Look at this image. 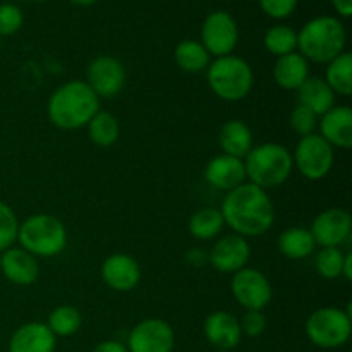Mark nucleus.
<instances>
[{"mask_svg":"<svg viewBox=\"0 0 352 352\" xmlns=\"http://www.w3.org/2000/svg\"><path fill=\"white\" fill-rule=\"evenodd\" d=\"M296 96H298L299 105L309 109L318 117H322L323 113H327L330 109H333L337 105V95L327 85L325 79L320 78V76H309L299 86V89L296 91Z\"/></svg>","mask_w":352,"mask_h":352,"instance_id":"nucleus-21","label":"nucleus"},{"mask_svg":"<svg viewBox=\"0 0 352 352\" xmlns=\"http://www.w3.org/2000/svg\"><path fill=\"white\" fill-rule=\"evenodd\" d=\"M226 226L241 237H260L275 223V206L265 189L243 182L226 192L220 206Z\"/></svg>","mask_w":352,"mask_h":352,"instance_id":"nucleus-1","label":"nucleus"},{"mask_svg":"<svg viewBox=\"0 0 352 352\" xmlns=\"http://www.w3.org/2000/svg\"><path fill=\"white\" fill-rule=\"evenodd\" d=\"M340 17H351L352 14V0H330Z\"/></svg>","mask_w":352,"mask_h":352,"instance_id":"nucleus-38","label":"nucleus"},{"mask_svg":"<svg viewBox=\"0 0 352 352\" xmlns=\"http://www.w3.org/2000/svg\"><path fill=\"white\" fill-rule=\"evenodd\" d=\"M174 346V329L162 318H146L134 325L126 344L129 352H172Z\"/></svg>","mask_w":352,"mask_h":352,"instance_id":"nucleus-12","label":"nucleus"},{"mask_svg":"<svg viewBox=\"0 0 352 352\" xmlns=\"http://www.w3.org/2000/svg\"><path fill=\"white\" fill-rule=\"evenodd\" d=\"M205 181L213 189L222 192H229L246 182V170H244L243 158L230 157L220 153L210 158L205 167Z\"/></svg>","mask_w":352,"mask_h":352,"instance_id":"nucleus-17","label":"nucleus"},{"mask_svg":"<svg viewBox=\"0 0 352 352\" xmlns=\"http://www.w3.org/2000/svg\"><path fill=\"white\" fill-rule=\"evenodd\" d=\"M226 222L220 213V208L205 206L196 210L188 222L189 234L198 241H213L222 234Z\"/></svg>","mask_w":352,"mask_h":352,"instance_id":"nucleus-26","label":"nucleus"},{"mask_svg":"<svg viewBox=\"0 0 352 352\" xmlns=\"http://www.w3.org/2000/svg\"><path fill=\"white\" fill-rule=\"evenodd\" d=\"M306 337L320 349H339L346 346L352 333L351 306H323L315 309L305 323Z\"/></svg>","mask_w":352,"mask_h":352,"instance_id":"nucleus-7","label":"nucleus"},{"mask_svg":"<svg viewBox=\"0 0 352 352\" xmlns=\"http://www.w3.org/2000/svg\"><path fill=\"white\" fill-rule=\"evenodd\" d=\"M82 325V315L76 306L60 305L48 315L47 327L55 337H71L79 332Z\"/></svg>","mask_w":352,"mask_h":352,"instance_id":"nucleus-29","label":"nucleus"},{"mask_svg":"<svg viewBox=\"0 0 352 352\" xmlns=\"http://www.w3.org/2000/svg\"><path fill=\"white\" fill-rule=\"evenodd\" d=\"M86 129H88V136L91 143L100 148L113 146L120 136V124L117 117L102 109L93 116Z\"/></svg>","mask_w":352,"mask_h":352,"instance_id":"nucleus-28","label":"nucleus"},{"mask_svg":"<svg viewBox=\"0 0 352 352\" xmlns=\"http://www.w3.org/2000/svg\"><path fill=\"white\" fill-rule=\"evenodd\" d=\"M0 272L10 284L28 287L40 277V261L21 246H12L0 253Z\"/></svg>","mask_w":352,"mask_h":352,"instance_id":"nucleus-16","label":"nucleus"},{"mask_svg":"<svg viewBox=\"0 0 352 352\" xmlns=\"http://www.w3.org/2000/svg\"><path fill=\"white\" fill-rule=\"evenodd\" d=\"M174 62L181 71L198 74L206 71L212 62V55L206 52L199 40H182L174 48Z\"/></svg>","mask_w":352,"mask_h":352,"instance_id":"nucleus-25","label":"nucleus"},{"mask_svg":"<svg viewBox=\"0 0 352 352\" xmlns=\"http://www.w3.org/2000/svg\"><path fill=\"white\" fill-rule=\"evenodd\" d=\"M91 352H129L126 344L119 342V340H103V342L96 344L95 349Z\"/></svg>","mask_w":352,"mask_h":352,"instance_id":"nucleus-37","label":"nucleus"},{"mask_svg":"<svg viewBox=\"0 0 352 352\" xmlns=\"http://www.w3.org/2000/svg\"><path fill=\"white\" fill-rule=\"evenodd\" d=\"M243 162L246 181L265 191L284 184L294 170L291 150L280 143L256 144Z\"/></svg>","mask_w":352,"mask_h":352,"instance_id":"nucleus-4","label":"nucleus"},{"mask_svg":"<svg viewBox=\"0 0 352 352\" xmlns=\"http://www.w3.org/2000/svg\"><path fill=\"white\" fill-rule=\"evenodd\" d=\"M251 258V246L246 237L230 232L219 237L208 251V263L220 274H236L248 267Z\"/></svg>","mask_w":352,"mask_h":352,"instance_id":"nucleus-14","label":"nucleus"},{"mask_svg":"<svg viewBox=\"0 0 352 352\" xmlns=\"http://www.w3.org/2000/svg\"><path fill=\"white\" fill-rule=\"evenodd\" d=\"M19 223L16 212L10 208V205L0 199V253H3L17 243Z\"/></svg>","mask_w":352,"mask_h":352,"instance_id":"nucleus-32","label":"nucleus"},{"mask_svg":"<svg viewBox=\"0 0 352 352\" xmlns=\"http://www.w3.org/2000/svg\"><path fill=\"white\" fill-rule=\"evenodd\" d=\"M219 146L222 153L244 158L254 146L253 131L241 119L226 120L219 129Z\"/></svg>","mask_w":352,"mask_h":352,"instance_id":"nucleus-22","label":"nucleus"},{"mask_svg":"<svg viewBox=\"0 0 352 352\" xmlns=\"http://www.w3.org/2000/svg\"><path fill=\"white\" fill-rule=\"evenodd\" d=\"M24 14L19 6L10 2L0 3V38L16 34L23 28Z\"/></svg>","mask_w":352,"mask_h":352,"instance_id":"nucleus-34","label":"nucleus"},{"mask_svg":"<svg viewBox=\"0 0 352 352\" xmlns=\"http://www.w3.org/2000/svg\"><path fill=\"white\" fill-rule=\"evenodd\" d=\"M318 134L336 150L352 146V110L349 105H336L318 119Z\"/></svg>","mask_w":352,"mask_h":352,"instance_id":"nucleus-19","label":"nucleus"},{"mask_svg":"<svg viewBox=\"0 0 352 352\" xmlns=\"http://www.w3.org/2000/svg\"><path fill=\"white\" fill-rule=\"evenodd\" d=\"M17 243L33 256L54 258L67 246V229L58 217L34 213L19 223Z\"/></svg>","mask_w":352,"mask_h":352,"instance_id":"nucleus-6","label":"nucleus"},{"mask_svg":"<svg viewBox=\"0 0 352 352\" xmlns=\"http://www.w3.org/2000/svg\"><path fill=\"white\" fill-rule=\"evenodd\" d=\"M347 33L336 16H316L298 31V52L313 64H329L346 52Z\"/></svg>","mask_w":352,"mask_h":352,"instance_id":"nucleus-3","label":"nucleus"},{"mask_svg":"<svg viewBox=\"0 0 352 352\" xmlns=\"http://www.w3.org/2000/svg\"><path fill=\"white\" fill-rule=\"evenodd\" d=\"M69 2L74 3V6H79V7H89V6H93L96 0H69Z\"/></svg>","mask_w":352,"mask_h":352,"instance_id":"nucleus-40","label":"nucleus"},{"mask_svg":"<svg viewBox=\"0 0 352 352\" xmlns=\"http://www.w3.org/2000/svg\"><path fill=\"white\" fill-rule=\"evenodd\" d=\"M299 0H258L261 10L272 19H285L298 7Z\"/></svg>","mask_w":352,"mask_h":352,"instance_id":"nucleus-36","label":"nucleus"},{"mask_svg":"<svg viewBox=\"0 0 352 352\" xmlns=\"http://www.w3.org/2000/svg\"><path fill=\"white\" fill-rule=\"evenodd\" d=\"M309 76V62L299 52L277 57L274 64V81L285 91H298Z\"/></svg>","mask_w":352,"mask_h":352,"instance_id":"nucleus-23","label":"nucleus"},{"mask_svg":"<svg viewBox=\"0 0 352 352\" xmlns=\"http://www.w3.org/2000/svg\"><path fill=\"white\" fill-rule=\"evenodd\" d=\"M263 45L268 54L275 57L298 52V31L287 24H275L265 33Z\"/></svg>","mask_w":352,"mask_h":352,"instance_id":"nucleus-30","label":"nucleus"},{"mask_svg":"<svg viewBox=\"0 0 352 352\" xmlns=\"http://www.w3.org/2000/svg\"><path fill=\"white\" fill-rule=\"evenodd\" d=\"M239 325L243 336L254 339L267 330V316L263 311H244V315L239 318Z\"/></svg>","mask_w":352,"mask_h":352,"instance_id":"nucleus-35","label":"nucleus"},{"mask_svg":"<svg viewBox=\"0 0 352 352\" xmlns=\"http://www.w3.org/2000/svg\"><path fill=\"white\" fill-rule=\"evenodd\" d=\"M100 102L102 100L86 85V81L71 79L58 86L48 98V119L57 129H81L88 126L93 116L98 112Z\"/></svg>","mask_w":352,"mask_h":352,"instance_id":"nucleus-2","label":"nucleus"},{"mask_svg":"<svg viewBox=\"0 0 352 352\" xmlns=\"http://www.w3.org/2000/svg\"><path fill=\"white\" fill-rule=\"evenodd\" d=\"M230 292L244 311H263L274 298V289L267 275L251 267L232 274Z\"/></svg>","mask_w":352,"mask_h":352,"instance_id":"nucleus-9","label":"nucleus"},{"mask_svg":"<svg viewBox=\"0 0 352 352\" xmlns=\"http://www.w3.org/2000/svg\"><path fill=\"white\" fill-rule=\"evenodd\" d=\"M318 119L320 117L316 113H313L311 110L296 103L294 109L291 110V116H289V126H291V129L299 138H305L316 133V129H318Z\"/></svg>","mask_w":352,"mask_h":352,"instance_id":"nucleus-33","label":"nucleus"},{"mask_svg":"<svg viewBox=\"0 0 352 352\" xmlns=\"http://www.w3.org/2000/svg\"><path fill=\"white\" fill-rule=\"evenodd\" d=\"M33 2H47V0H33Z\"/></svg>","mask_w":352,"mask_h":352,"instance_id":"nucleus-41","label":"nucleus"},{"mask_svg":"<svg viewBox=\"0 0 352 352\" xmlns=\"http://www.w3.org/2000/svg\"><path fill=\"white\" fill-rule=\"evenodd\" d=\"M316 248H340L352 232L351 213L344 208H327L313 219L309 227Z\"/></svg>","mask_w":352,"mask_h":352,"instance_id":"nucleus-13","label":"nucleus"},{"mask_svg":"<svg viewBox=\"0 0 352 352\" xmlns=\"http://www.w3.org/2000/svg\"><path fill=\"white\" fill-rule=\"evenodd\" d=\"M57 337L47 323L30 322L17 327L9 339V352H54Z\"/></svg>","mask_w":352,"mask_h":352,"instance_id":"nucleus-20","label":"nucleus"},{"mask_svg":"<svg viewBox=\"0 0 352 352\" xmlns=\"http://www.w3.org/2000/svg\"><path fill=\"white\" fill-rule=\"evenodd\" d=\"M344 253L340 248H320L318 253L315 254V270L325 280H336L342 277L344 267Z\"/></svg>","mask_w":352,"mask_h":352,"instance_id":"nucleus-31","label":"nucleus"},{"mask_svg":"<svg viewBox=\"0 0 352 352\" xmlns=\"http://www.w3.org/2000/svg\"><path fill=\"white\" fill-rule=\"evenodd\" d=\"M325 82L337 96L352 95V54L342 52L336 58L325 64Z\"/></svg>","mask_w":352,"mask_h":352,"instance_id":"nucleus-27","label":"nucleus"},{"mask_svg":"<svg viewBox=\"0 0 352 352\" xmlns=\"http://www.w3.org/2000/svg\"><path fill=\"white\" fill-rule=\"evenodd\" d=\"M86 85L102 98H113L124 89L127 72L122 62L112 55H98L86 67Z\"/></svg>","mask_w":352,"mask_h":352,"instance_id":"nucleus-11","label":"nucleus"},{"mask_svg":"<svg viewBox=\"0 0 352 352\" xmlns=\"http://www.w3.org/2000/svg\"><path fill=\"white\" fill-rule=\"evenodd\" d=\"M292 153V164L299 174L308 181H322L330 174L336 162V150L320 136L313 133L299 138Z\"/></svg>","mask_w":352,"mask_h":352,"instance_id":"nucleus-8","label":"nucleus"},{"mask_svg":"<svg viewBox=\"0 0 352 352\" xmlns=\"http://www.w3.org/2000/svg\"><path fill=\"white\" fill-rule=\"evenodd\" d=\"M277 248L287 260H306L316 251L315 239L306 227H289L278 236Z\"/></svg>","mask_w":352,"mask_h":352,"instance_id":"nucleus-24","label":"nucleus"},{"mask_svg":"<svg viewBox=\"0 0 352 352\" xmlns=\"http://www.w3.org/2000/svg\"><path fill=\"white\" fill-rule=\"evenodd\" d=\"M203 333L210 346H213L219 351H232L234 347L239 346L243 339L241 332L239 318L229 311H213L206 316L205 325H203Z\"/></svg>","mask_w":352,"mask_h":352,"instance_id":"nucleus-18","label":"nucleus"},{"mask_svg":"<svg viewBox=\"0 0 352 352\" xmlns=\"http://www.w3.org/2000/svg\"><path fill=\"white\" fill-rule=\"evenodd\" d=\"M100 275L107 287L116 292H131L141 282V267L127 253H113L103 260Z\"/></svg>","mask_w":352,"mask_h":352,"instance_id":"nucleus-15","label":"nucleus"},{"mask_svg":"<svg viewBox=\"0 0 352 352\" xmlns=\"http://www.w3.org/2000/svg\"><path fill=\"white\" fill-rule=\"evenodd\" d=\"M215 352H232V351H219V349H217Z\"/></svg>","mask_w":352,"mask_h":352,"instance_id":"nucleus-42","label":"nucleus"},{"mask_svg":"<svg viewBox=\"0 0 352 352\" xmlns=\"http://www.w3.org/2000/svg\"><path fill=\"white\" fill-rule=\"evenodd\" d=\"M342 277L346 278L347 282L352 280V253L347 251L346 258H344V267H342Z\"/></svg>","mask_w":352,"mask_h":352,"instance_id":"nucleus-39","label":"nucleus"},{"mask_svg":"<svg viewBox=\"0 0 352 352\" xmlns=\"http://www.w3.org/2000/svg\"><path fill=\"white\" fill-rule=\"evenodd\" d=\"M0 50H2V38H0Z\"/></svg>","mask_w":352,"mask_h":352,"instance_id":"nucleus-43","label":"nucleus"},{"mask_svg":"<svg viewBox=\"0 0 352 352\" xmlns=\"http://www.w3.org/2000/svg\"><path fill=\"white\" fill-rule=\"evenodd\" d=\"M205 72L212 93L223 102H241L254 86L253 67L239 55L213 58Z\"/></svg>","mask_w":352,"mask_h":352,"instance_id":"nucleus-5","label":"nucleus"},{"mask_svg":"<svg viewBox=\"0 0 352 352\" xmlns=\"http://www.w3.org/2000/svg\"><path fill=\"white\" fill-rule=\"evenodd\" d=\"M201 45L213 58L234 54L239 43V26L227 10H213L201 24Z\"/></svg>","mask_w":352,"mask_h":352,"instance_id":"nucleus-10","label":"nucleus"}]
</instances>
